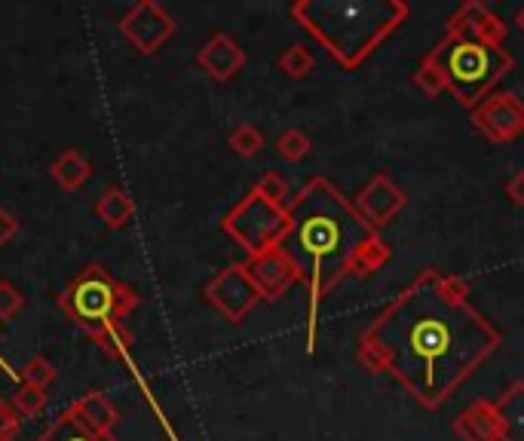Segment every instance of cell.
<instances>
[{
  "instance_id": "obj_30",
  "label": "cell",
  "mask_w": 524,
  "mask_h": 441,
  "mask_svg": "<svg viewBox=\"0 0 524 441\" xmlns=\"http://www.w3.org/2000/svg\"><path fill=\"white\" fill-rule=\"evenodd\" d=\"M503 190H506V196H509L512 206H521V209H524V169L512 172Z\"/></svg>"
},
{
  "instance_id": "obj_14",
  "label": "cell",
  "mask_w": 524,
  "mask_h": 441,
  "mask_svg": "<svg viewBox=\"0 0 524 441\" xmlns=\"http://www.w3.org/2000/svg\"><path fill=\"white\" fill-rule=\"evenodd\" d=\"M454 435L460 441H503L500 435V417L494 411V402L475 399L469 402L451 423Z\"/></svg>"
},
{
  "instance_id": "obj_3",
  "label": "cell",
  "mask_w": 524,
  "mask_h": 441,
  "mask_svg": "<svg viewBox=\"0 0 524 441\" xmlns=\"http://www.w3.org/2000/svg\"><path fill=\"white\" fill-rule=\"evenodd\" d=\"M292 19L344 71L362 68L411 16L405 0H298Z\"/></svg>"
},
{
  "instance_id": "obj_6",
  "label": "cell",
  "mask_w": 524,
  "mask_h": 441,
  "mask_svg": "<svg viewBox=\"0 0 524 441\" xmlns=\"http://www.w3.org/2000/svg\"><path fill=\"white\" fill-rule=\"evenodd\" d=\"M221 230L236 245H243L249 258H255L270 249H279V245H285V239L292 236V209L276 206L258 190H249L243 200L221 218Z\"/></svg>"
},
{
  "instance_id": "obj_23",
  "label": "cell",
  "mask_w": 524,
  "mask_h": 441,
  "mask_svg": "<svg viewBox=\"0 0 524 441\" xmlns=\"http://www.w3.org/2000/svg\"><path fill=\"white\" fill-rule=\"evenodd\" d=\"M310 147H313V141H310V135L307 132H301V129H285L279 138H276V154L282 157V160H289V163H301L307 154H310Z\"/></svg>"
},
{
  "instance_id": "obj_11",
  "label": "cell",
  "mask_w": 524,
  "mask_h": 441,
  "mask_svg": "<svg viewBox=\"0 0 524 441\" xmlns=\"http://www.w3.org/2000/svg\"><path fill=\"white\" fill-rule=\"evenodd\" d=\"M120 31L132 40L138 53L151 56L175 34V22L160 4H154V0H138V4L123 16Z\"/></svg>"
},
{
  "instance_id": "obj_15",
  "label": "cell",
  "mask_w": 524,
  "mask_h": 441,
  "mask_svg": "<svg viewBox=\"0 0 524 441\" xmlns=\"http://www.w3.org/2000/svg\"><path fill=\"white\" fill-rule=\"evenodd\" d=\"M503 441H524V380H512L494 402Z\"/></svg>"
},
{
  "instance_id": "obj_16",
  "label": "cell",
  "mask_w": 524,
  "mask_h": 441,
  "mask_svg": "<svg viewBox=\"0 0 524 441\" xmlns=\"http://www.w3.org/2000/svg\"><path fill=\"white\" fill-rule=\"evenodd\" d=\"M71 411L92 429V432H102V435H111L114 423L120 420L114 405L102 396V392H86V396H80Z\"/></svg>"
},
{
  "instance_id": "obj_10",
  "label": "cell",
  "mask_w": 524,
  "mask_h": 441,
  "mask_svg": "<svg viewBox=\"0 0 524 441\" xmlns=\"http://www.w3.org/2000/svg\"><path fill=\"white\" fill-rule=\"evenodd\" d=\"M353 206H356V212L380 233V227L393 224V221L405 212L408 196H405V190H402L387 172H374V175L359 187V193L353 196Z\"/></svg>"
},
{
  "instance_id": "obj_27",
  "label": "cell",
  "mask_w": 524,
  "mask_h": 441,
  "mask_svg": "<svg viewBox=\"0 0 524 441\" xmlns=\"http://www.w3.org/2000/svg\"><path fill=\"white\" fill-rule=\"evenodd\" d=\"M22 380L28 386H37V389H50L56 383V368L50 365V359H43V356H31L22 368Z\"/></svg>"
},
{
  "instance_id": "obj_32",
  "label": "cell",
  "mask_w": 524,
  "mask_h": 441,
  "mask_svg": "<svg viewBox=\"0 0 524 441\" xmlns=\"http://www.w3.org/2000/svg\"><path fill=\"white\" fill-rule=\"evenodd\" d=\"M515 25H518V31L524 34V7H518V10H515Z\"/></svg>"
},
{
  "instance_id": "obj_2",
  "label": "cell",
  "mask_w": 524,
  "mask_h": 441,
  "mask_svg": "<svg viewBox=\"0 0 524 441\" xmlns=\"http://www.w3.org/2000/svg\"><path fill=\"white\" fill-rule=\"evenodd\" d=\"M289 209L292 255L298 258L307 285V356H313L322 304L338 288V282L350 276L356 252L380 233L356 212L350 196H344L341 187L325 175H313L292 196Z\"/></svg>"
},
{
  "instance_id": "obj_21",
  "label": "cell",
  "mask_w": 524,
  "mask_h": 441,
  "mask_svg": "<svg viewBox=\"0 0 524 441\" xmlns=\"http://www.w3.org/2000/svg\"><path fill=\"white\" fill-rule=\"evenodd\" d=\"M276 65H279V71H282L285 77L304 80V77L316 68V59H313V53H310V49H307L304 43H292V46L282 49V56L276 59Z\"/></svg>"
},
{
  "instance_id": "obj_22",
  "label": "cell",
  "mask_w": 524,
  "mask_h": 441,
  "mask_svg": "<svg viewBox=\"0 0 524 441\" xmlns=\"http://www.w3.org/2000/svg\"><path fill=\"white\" fill-rule=\"evenodd\" d=\"M227 144H230V151L236 157H243V160H252L261 154V147H264V135L255 123H240V126H233V132L227 135Z\"/></svg>"
},
{
  "instance_id": "obj_26",
  "label": "cell",
  "mask_w": 524,
  "mask_h": 441,
  "mask_svg": "<svg viewBox=\"0 0 524 441\" xmlns=\"http://www.w3.org/2000/svg\"><path fill=\"white\" fill-rule=\"evenodd\" d=\"M46 399H50V396H46L43 389L22 383V386H19V392H13L10 405H13V411H16L19 417H37V414L46 408Z\"/></svg>"
},
{
  "instance_id": "obj_31",
  "label": "cell",
  "mask_w": 524,
  "mask_h": 441,
  "mask_svg": "<svg viewBox=\"0 0 524 441\" xmlns=\"http://www.w3.org/2000/svg\"><path fill=\"white\" fill-rule=\"evenodd\" d=\"M16 233H19V221L0 206V245H7L10 239H16Z\"/></svg>"
},
{
  "instance_id": "obj_24",
  "label": "cell",
  "mask_w": 524,
  "mask_h": 441,
  "mask_svg": "<svg viewBox=\"0 0 524 441\" xmlns=\"http://www.w3.org/2000/svg\"><path fill=\"white\" fill-rule=\"evenodd\" d=\"M411 80H414V86L426 95V98H439L442 92H448V86H445V77H442V71L430 62V59H420V65L414 68V74H411Z\"/></svg>"
},
{
  "instance_id": "obj_25",
  "label": "cell",
  "mask_w": 524,
  "mask_h": 441,
  "mask_svg": "<svg viewBox=\"0 0 524 441\" xmlns=\"http://www.w3.org/2000/svg\"><path fill=\"white\" fill-rule=\"evenodd\" d=\"M252 190H258L261 196H267V200L276 203V206H292V196H295L292 187H289V181H285L279 172H264Z\"/></svg>"
},
{
  "instance_id": "obj_29",
  "label": "cell",
  "mask_w": 524,
  "mask_h": 441,
  "mask_svg": "<svg viewBox=\"0 0 524 441\" xmlns=\"http://www.w3.org/2000/svg\"><path fill=\"white\" fill-rule=\"evenodd\" d=\"M19 423H22V417L13 411V405H7L4 411H0V441H13L16 432H19Z\"/></svg>"
},
{
  "instance_id": "obj_20",
  "label": "cell",
  "mask_w": 524,
  "mask_h": 441,
  "mask_svg": "<svg viewBox=\"0 0 524 441\" xmlns=\"http://www.w3.org/2000/svg\"><path fill=\"white\" fill-rule=\"evenodd\" d=\"M95 215H99V218L105 221V227L120 230V227L129 224V218L135 215V206H132V200H129V193H126V190H120V187H108V190L102 193L99 206H95Z\"/></svg>"
},
{
  "instance_id": "obj_1",
  "label": "cell",
  "mask_w": 524,
  "mask_h": 441,
  "mask_svg": "<svg viewBox=\"0 0 524 441\" xmlns=\"http://www.w3.org/2000/svg\"><path fill=\"white\" fill-rule=\"evenodd\" d=\"M500 343L503 334L469 304V282L426 267L359 331L356 359L436 411Z\"/></svg>"
},
{
  "instance_id": "obj_13",
  "label": "cell",
  "mask_w": 524,
  "mask_h": 441,
  "mask_svg": "<svg viewBox=\"0 0 524 441\" xmlns=\"http://www.w3.org/2000/svg\"><path fill=\"white\" fill-rule=\"evenodd\" d=\"M197 65H200L212 80L224 83V80H233L236 74H240V71L246 68V49H243L240 43H236L230 34L218 31V34H212V37L203 43V49L197 53Z\"/></svg>"
},
{
  "instance_id": "obj_33",
  "label": "cell",
  "mask_w": 524,
  "mask_h": 441,
  "mask_svg": "<svg viewBox=\"0 0 524 441\" xmlns=\"http://www.w3.org/2000/svg\"><path fill=\"white\" fill-rule=\"evenodd\" d=\"M4 408H7V402H4V399H0V411H4Z\"/></svg>"
},
{
  "instance_id": "obj_28",
  "label": "cell",
  "mask_w": 524,
  "mask_h": 441,
  "mask_svg": "<svg viewBox=\"0 0 524 441\" xmlns=\"http://www.w3.org/2000/svg\"><path fill=\"white\" fill-rule=\"evenodd\" d=\"M22 307H25L22 294L10 282H0V322H10Z\"/></svg>"
},
{
  "instance_id": "obj_17",
  "label": "cell",
  "mask_w": 524,
  "mask_h": 441,
  "mask_svg": "<svg viewBox=\"0 0 524 441\" xmlns=\"http://www.w3.org/2000/svg\"><path fill=\"white\" fill-rule=\"evenodd\" d=\"M390 261H393V245H390L384 236H374L371 242H365L362 249L356 252V258H353V264H350V276L368 279V276H374L377 270H384Z\"/></svg>"
},
{
  "instance_id": "obj_4",
  "label": "cell",
  "mask_w": 524,
  "mask_h": 441,
  "mask_svg": "<svg viewBox=\"0 0 524 441\" xmlns=\"http://www.w3.org/2000/svg\"><path fill=\"white\" fill-rule=\"evenodd\" d=\"M141 304L132 285L117 282L102 264L83 267L59 298V307L89 334L95 343L114 356L129 347V334L123 331V319Z\"/></svg>"
},
{
  "instance_id": "obj_5",
  "label": "cell",
  "mask_w": 524,
  "mask_h": 441,
  "mask_svg": "<svg viewBox=\"0 0 524 441\" xmlns=\"http://www.w3.org/2000/svg\"><path fill=\"white\" fill-rule=\"evenodd\" d=\"M442 77L448 92L469 111L479 108L497 83L515 68V59L506 46H488L466 37H442L430 53H426Z\"/></svg>"
},
{
  "instance_id": "obj_8",
  "label": "cell",
  "mask_w": 524,
  "mask_h": 441,
  "mask_svg": "<svg viewBox=\"0 0 524 441\" xmlns=\"http://www.w3.org/2000/svg\"><path fill=\"white\" fill-rule=\"evenodd\" d=\"M243 267H246L249 279L255 282L261 301H279L295 282L304 279L298 258L292 255V249H285V245L270 249L264 255H255V258H246Z\"/></svg>"
},
{
  "instance_id": "obj_12",
  "label": "cell",
  "mask_w": 524,
  "mask_h": 441,
  "mask_svg": "<svg viewBox=\"0 0 524 441\" xmlns=\"http://www.w3.org/2000/svg\"><path fill=\"white\" fill-rule=\"evenodd\" d=\"M506 22L482 0H466V4L445 22V37H466L488 46H506Z\"/></svg>"
},
{
  "instance_id": "obj_7",
  "label": "cell",
  "mask_w": 524,
  "mask_h": 441,
  "mask_svg": "<svg viewBox=\"0 0 524 441\" xmlns=\"http://www.w3.org/2000/svg\"><path fill=\"white\" fill-rule=\"evenodd\" d=\"M206 301L227 319V322H243L261 301L255 282L249 279L243 261L224 267L209 285H206Z\"/></svg>"
},
{
  "instance_id": "obj_9",
  "label": "cell",
  "mask_w": 524,
  "mask_h": 441,
  "mask_svg": "<svg viewBox=\"0 0 524 441\" xmlns=\"http://www.w3.org/2000/svg\"><path fill=\"white\" fill-rule=\"evenodd\" d=\"M472 126L494 144H509L524 135V102L515 92H491L472 111Z\"/></svg>"
},
{
  "instance_id": "obj_18",
  "label": "cell",
  "mask_w": 524,
  "mask_h": 441,
  "mask_svg": "<svg viewBox=\"0 0 524 441\" xmlns=\"http://www.w3.org/2000/svg\"><path fill=\"white\" fill-rule=\"evenodd\" d=\"M37 441H117V438H111V435H102V432H92L71 408L46 429Z\"/></svg>"
},
{
  "instance_id": "obj_19",
  "label": "cell",
  "mask_w": 524,
  "mask_h": 441,
  "mask_svg": "<svg viewBox=\"0 0 524 441\" xmlns=\"http://www.w3.org/2000/svg\"><path fill=\"white\" fill-rule=\"evenodd\" d=\"M50 172H53V178L65 187V190H77V187H83L86 181H89V175H92V166H89V160L80 154V151H62L56 160H53V166H50Z\"/></svg>"
}]
</instances>
